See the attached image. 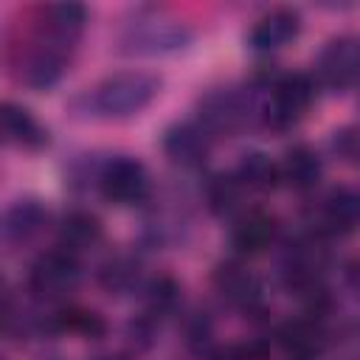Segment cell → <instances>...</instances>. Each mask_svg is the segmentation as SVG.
<instances>
[{"mask_svg":"<svg viewBox=\"0 0 360 360\" xmlns=\"http://www.w3.org/2000/svg\"><path fill=\"white\" fill-rule=\"evenodd\" d=\"M158 93H160V76L146 70H124L107 76L76 101H84L87 107L84 112L98 118H129L146 110Z\"/></svg>","mask_w":360,"mask_h":360,"instance_id":"obj_1","label":"cell"},{"mask_svg":"<svg viewBox=\"0 0 360 360\" xmlns=\"http://www.w3.org/2000/svg\"><path fill=\"white\" fill-rule=\"evenodd\" d=\"M315 101V79L307 73H284L270 84V98L262 107V118L270 129H292Z\"/></svg>","mask_w":360,"mask_h":360,"instance_id":"obj_2","label":"cell"},{"mask_svg":"<svg viewBox=\"0 0 360 360\" xmlns=\"http://www.w3.org/2000/svg\"><path fill=\"white\" fill-rule=\"evenodd\" d=\"M121 51L135 56H155V53H172L177 48H186L191 42V31L169 17H143L129 22L121 37Z\"/></svg>","mask_w":360,"mask_h":360,"instance_id":"obj_3","label":"cell"},{"mask_svg":"<svg viewBox=\"0 0 360 360\" xmlns=\"http://www.w3.org/2000/svg\"><path fill=\"white\" fill-rule=\"evenodd\" d=\"M96 186H98L101 197L115 205H135V202L149 200V194H152V180H149L146 166L127 155L107 158Z\"/></svg>","mask_w":360,"mask_h":360,"instance_id":"obj_4","label":"cell"},{"mask_svg":"<svg viewBox=\"0 0 360 360\" xmlns=\"http://www.w3.org/2000/svg\"><path fill=\"white\" fill-rule=\"evenodd\" d=\"M360 82V37H332L315 59V84L326 90H349Z\"/></svg>","mask_w":360,"mask_h":360,"instance_id":"obj_5","label":"cell"},{"mask_svg":"<svg viewBox=\"0 0 360 360\" xmlns=\"http://www.w3.org/2000/svg\"><path fill=\"white\" fill-rule=\"evenodd\" d=\"M197 112H200V124L214 138V135H233V132H239L248 124L253 107H250L248 93L233 90V87H214L205 96H200Z\"/></svg>","mask_w":360,"mask_h":360,"instance_id":"obj_6","label":"cell"},{"mask_svg":"<svg viewBox=\"0 0 360 360\" xmlns=\"http://www.w3.org/2000/svg\"><path fill=\"white\" fill-rule=\"evenodd\" d=\"M82 278V267L76 253L53 248L42 256H37V262L28 270V290L42 298V301H53L65 292H70Z\"/></svg>","mask_w":360,"mask_h":360,"instance_id":"obj_7","label":"cell"},{"mask_svg":"<svg viewBox=\"0 0 360 360\" xmlns=\"http://www.w3.org/2000/svg\"><path fill=\"white\" fill-rule=\"evenodd\" d=\"M309 233L318 239L346 236L360 225V191L352 188H332L326 191L309 214Z\"/></svg>","mask_w":360,"mask_h":360,"instance_id":"obj_8","label":"cell"},{"mask_svg":"<svg viewBox=\"0 0 360 360\" xmlns=\"http://www.w3.org/2000/svg\"><path fill=\"white\" fill-rule=\"evenodd\" d=\"M211 281L228 307H233L245 315L262 312V284L239 259L219 262L211 273Z\"/></svg>","mask_w":360,"mask_h":360,"instance_id":"obj_9","label":"cell"},{"mask_svg":"<svg viewBox=\"0 0 360 360\" xmlns=\"http://www.w3.org/2000/svg\"><path fill=\"white\" fill-rule=\"evenodd\" d=\"M163 155L180 169H197L205 163L211 135L200 121H177L163 132Z\"/></svg>","mask_w":360,"mask_h":360,"instance_id":"obj_10","label":"cell"},{"mask_svg":"<svg viewBox=\"0 0 360 360\" xmlns=\"http://www.w3.org/2000/svg\"><path fill=\"white\" fill-rule=\"evenodd\" d=\"M48 222V208L34 200V197H25V200H14L6 214H3V225H0V233H3V245L6 248H20L25 242H31L34 236L42 233Z\"/></svg>","mask_w":360,"mask_h":360,"instance_id":"obj_11","label":"cell"},{"mask_svg":"<svg viewBox=\"0 0 360 360\" xmlns=\"http://www.w3.org/2000/svg\"><path fill=\"white\" fill-rule=\"evenodd\" d=\"M273 239H276V217L273 214H267L262 208H250L233 219L231 248L236 250V256H259L270 248Z\"/></svg>","mask_w":360,"mask_h":360,"instance_id":"obj_12","label":"cell"},{"mask_svg":"<svg viewBox=\"0 0 360 360\" xmlns=\"http://www.w3.org/2000/svg\"><path fill=\"white\" fill-rule=\"evenodd\" d=\"M301 31V17L292 8H273L256 20V25L248 34V42L256 53H273L284 48L290 39H295Z\"/></svg>","mask_w":360,"mask_h":360,"instance_id":"obj_13","label":"cell"},{"mask_svg":"<svg viewBox=\"0 0 360 360\" xmlns=\"http://www.w3.org/2000/svg\"><path fill=\"white\" fill-rule=\"evenodd\" d=\"M65 48L56 45V42H42L39 48H34L31 53H25L22 59V70H20V79L31 87V90H48L53 87L62 73H65Z\"/></svg>","mask_w":360,"mask_h":360,"instance_id":"obj_14","label":"cell"},{"mask_svg":"<svg viewBox=\"0 0 360 360\" xmlns=\"http://www.w3.org/2000/svg\"><path fill=\"white\" fill-rule=\"evenodd\" d=\"M276 340L292 360H315L323 349V323L312 318H295L276 329Z\"/></svg>","mask_w":360,"mask_h":360,"instance_id":"obj_15","label":"cell"},{"mask_svg":"<svg viewBox=\"0 0 360 360\" xmlns=\"http://www.w3.org/2000/svg\"><path fill=\"white\" fill-rule=\"evenodd\" d=\"M0 124H3V135L11 146L20 149H42L48 143V129L34 118L31 110H25L17 101H6L3 112H0Z\"/></svg>","mask_w":360,"mask_h":360,"instance_id":"obj_16","label":"cell"},{"mask_svg":"<svg viewBox=\"0 0 360 360\" xmlns=\"http://www.w3.org/2000/svg\"><path fill=\"white\" fill-rule=\"evenodd\" d=\"M278 172H281V180L295 188V191H309L318 186L321 174H323V163L318 158V152L307 143H292L281 163H278Z\"/></svg>","mask_w":360,"mask_h":360,"instance_id":"obj_17","label":"cell"},{"mask_svg":"<svg viewBox=\"0 0 360 360\" xmlns=\"http://www.w3.org/2000/svg\"><path fill=\"white\" fill-rule=\"evenodd\" d=\"M101 239V222L90 211H68L56 225V248L79 253Z\"/></svg>","mask_w":360,"mask_h":360,"instance_id":"obj_18","label":"cell"},{"mask_svg":"<svg viewBox=\"0 0 360 360\" xmlns=\"http://www.w3.org/2000/svg\"><path fill=\"white\" fill-rule=\"evenodd\" d=\"M45 28H48V42H56V45H70L84 22H87V8L82 3H53L45 8Z\"/></svg>","mask_w":360,"mask_h":360,"instance_id":"obj_19","label":"cell"},{"mask_svg":"<svg viewBox=\"0 0 360 360\" xmlns=\"http://www.w3.org/2000/svg\"><path fill=\"white\" fill-rule=\"evenodd\" d=\"M98 284L110 295H124L132 290H141V262L129 253H115L98 267Z\"/></svg>","mask_w":360,"mask_h":360,"instance_id":"obj_20","label":"cell"},{"mask_svg":"<svg viewBox=\"0 0 360 360\" xmlns=\"http://www.w3.org/2000/svg\"><path fill=\"white\" fill-rule=\"evenodd\" d=\"M233 174L242 183V188H250V191H270L281 183L278 163L264 152H245Z\"/></svg>","mask_w":360,"mask_h":360,"instance_id":"obj_21","label":"cell"},{"mask_svg":"<svg viewBox=\"0 0 360 360\" xmlns=\"http://www.w3.org/2000/svg\"><path fill=\"white\" fill-rule=\"evenodd\" d=\"M141 295H143V312L152 315L155 321L174 315L180 309V284L172 276H155L143 281Z\"/></svg>","mask_w":360,"mask_h":360,"instance_id":"obj_22","label":"cell"},{"mask_svg":"<svg viewBox=\"0 0 360 360\" xmlns=\"http://www.w3.org/2000/svg\"><path fill=\"white\" fill-rule=\"evenodd\" d=\"M53 332H73L82 338H104L107 323L98 312L82 307H59L53 309Z\"/></svg>","mask_w":360,"mask_h":360,"instance_id":"obj_23","label":"cell"},{"mask_svg":"<svg viewBox=\"0 0 360 360\" xmlns=\"http://www.w3.org/2000/svg\"><path fill=\"white\" fill-rule=\"evenodd\" d=\"M242 183L236 180V174H214L205 186V202L211 208V214L217 217H231L242 208Z\"/></svg>","mask_w":360,"mask_h":360,"instance_id":"obj_24","label":"cell"},{"mask_svg":"<svg viewBox=\"0 0 360 360\" xmlns=\"http://www.w3.org/2000/svg\"><path fill=\"white\" fill-rule=\"evenodd\" d=\"M183 335H186V346L194 354H211V340H214V321L208 312H191L183 323Z\"/></svg>","mask_w":360,"mask_h":360,"instance_id":"obj_25","label":"cell"},{"mask_svg":"<svg viewBox=\"0 0 360 360\" xmlns=\"http://www.w3.org/2000/svg\"><path fill=\"white\" fill-rule=\"evenodd\" d=\"M208 360H267V343L264 340H248V343H228L208 354Z\"/></svg>","mask_w":360,"mask_h":360,"instance_id":"obj_26","label":"cell"},{"mask_svg":"<svg viewBox=\"0 0 360 360\" xmlns=\"http://www.w3.org/2000/svg\"><path fill=\"white\" fill-rule=\"evenodd\" d=\"M332 149L343 160H354V158H360V135L354 129H340L332 135Z\"/></svg>","mask_w":360,"mask_h":360,"instance_id":"obj_27","label":"cell"},{"mask_svg":"<svg viewBox=\"0 0 360 360\" xmlns=\"http://www.w3.org/2000/svg\"><path fill=\"white\" fill-rule=\"evenodd\" d=\"M346 284L360 295V259L349 262V267H346Z\"/></svg>","mask_w":360,"mask_h":360,"instance_id":"obj_28","label":"cell"},{"mask_svg":"<svg viewBox=\"0 0 360 360\" xmlns=\"http://www.w3.org/2000/svg\"><path fill=\"white\" fill-rule=\"evenodd\" d=\"M93 360H127V357H121V354H101V357H93Z\"/></svg>","mask_w":360,"mask_h":360,"instance_id":"obj_29","label":"cell"},{"mask_svg":"<svg viewBox=\"0 0 360 360\" xmlns=\"http://www.w3.org/2000/svg\"><path fill=\"white\" fill-rule=\"evenodd\" d=\"M42 360H62V357H42Z\"/></svg>","mask_w":360,"mask_h":360,"instance_id":"obj_30","label":"cell"}]
</instances>
